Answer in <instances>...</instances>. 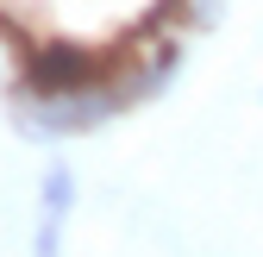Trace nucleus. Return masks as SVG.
Listing matches in <instances>:
<instances>
[{
    "mask_svg": "<svg viewBox=\"0 0 263 257\" xmlns=\"http://www.w3.org/2000/svg\"><path fill=\"white\" fill-rule=\"evenodd\" d=\"M125 76V57L113 50H88L76 38H44L19 50V88L25 94H88V88H113Z\"/></svg>",
    "mask_w": 263,
    "mask_h": 257,
    "instance_id": "nucleus-1",
    "label": "nucleus"
},
{
    "mask_svg": "<svg viewBox=\"0 0 263 257\" xmlns=\"http://www.w3.org/2000/svg\"><path fill=\"white\" fill-rule=\"evenodd\" d=\"M13 132L31 138V144H50V138H82V132H101V125L119 107V94L113 88H88V94H25L13 88Z\"/></svg>",
    "mask_w": 263,
    "mask_h": 257,
    "instance_id": "nucleus-2",
    "label": "nucleus"
},
{
    "mask_svg": "<svg viewBox=\"0 0 263 257\" xmlns=\"http://www.w3.org/2000/svg\"><path fill=\"white\" fill-rule=\"evenodd\" d=\"M176 69H182V44H176V38H151V57L125 63V76L113 82L119 107H144V101H157V94L176 82Z\"/></svg>",
    "mask_w": 263,
    "mask_h": 257,
    "instance_id": "nucleus-3",
    "label": "nucleus"
},
{
    "mask_svg": "<svg viewBox=\"0 0 263 257\" xmlns=\"http://www.w3.org/2000/svg\"><path fill=\"white\" fill-rule=\"evenodd\" d=\"M76 195H82V188H76L69 163H50V170L38 176V213H63V219H69V213H76Z\"/></svg>",
    "mask_w": 263,
    "mask_h": 257,
    "instance_id": "nucleus-4",
    "label": "nucleus"
},
{
    "mask_svg": "<svg viewBox=\"0 0 263 257\" xmlns=\"http://www.w3.org/2000/svg\"><path fill=\"white\" fill-rule=\"evenodd\" d=\"M219 7H226V0H163V19H176V25H188V31H207L213 19H219Z\"/></svg>",
    "mask_w": 263,
    "mask_h": 257,
    "instance_id": "nucleus-5",
    "label": "nucleus"
},
{
    "mask_svg": "<svg viewBox=\"0 0 263 257\" xmlns=\"http://www.w3.org/2000/svg\"><path fill=\"white\" fill-rule=\"evenodd\" d=\"M63 232H69V219H63V213H38V232H31V257H63Z\"/></svg>",
    "mask_w": 263,
    "mask_h": 257,
    "instance_id": "nucleus-6",
    "label": "nucleus"
}]
</instances>
